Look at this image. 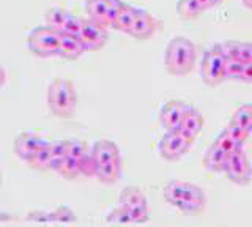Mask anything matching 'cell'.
I'll return each mask as SVG.
<instances>
[{"instance_id":"cell-31","label":"cell","mask_w":252,"mask_h":227,"mask_svg":"<svg viewBox=\"0 0 252 227\" xmlns=\"http://www.w3.org/2000/svg\"><path fill=\"white\" fill-rule=\"evenodd\" d=\"M219 44H220V51H222V54H224V57H225V59H238L241 41L228 40V41L219 43Z\"/></svg>"},{"instance_id":"cell-24","label":"cell","mask_w":252,"mask_h":227,"mask_svg":"<svg viewBox=\"0 0 252 227\" xmlns=\"http://www.w3.org/2000/svg\"><path fill=\"white\" fill-rule=\"evenodd\" d=\"M65 145H66V153L71 158L77 160L79 162H81L85 156H89L92 152V148L87 147V144L82 142V140H65Z\"/></svg>"},{"instance_id":"cell-39","label":"cell","mask_w":252,"mask_h":227,"mask_svg":"<svg viewBox=\"0 0 252 227\" xmlns=\"http://www.w3.org/2000/svg\"><path fill=\"white\" fill-rule=\"evenodd\" d=\"M216 2H218V3H220V2H224V0H216Z\"/></svg>"},{"instance_id":"cell-4","label":"cell","mask_w":252,"mask_h":227,"mask_svg":"<svg viewBox=\"0 0 252 227\" xmlns=\"http://www.w3.org/2000/svg\"><path fill=\"white\" fill-rule=\"evenodd\" d=\"M77 104V93L71 81L55 79L47 89V106L54 115L68 119L74 114Z\"/></svg>"},{"instance_id":"cell-18","label":"cell","mask_w":252,"mask_h":227,"mask_svg":"<svg viewBox=\"0 0 252 227\" xmlns=\"http://www.w3.org/2000/svg\"><path fill=\"white\" fill-rule=\"evenodd\" d=\"M136 11H137V8H134L132 5L123 2L120 13H118V16H117V19L114 22L112 29L118 30V32H123V33H129V29L132 26L134 16H136Z\"/></svg>"},{"instance_id":"cell-23","label":"cell","mask_w":252,"mask_h":227,"mask_svg":"<svg viewBox=\"0 0 252 227\" xmlns=\"http://www.w3.org/2000/svg\"><path fill=\"white\" fill-rule=\"evenodd\" d=\"M59 174L62 177H65L68 180H73L79 175H82V172H81V162H79L77 160L74 158H71L69 155H66V158L63 160L62 162V166L59 167Z\"/></svg>"},{"instance_id":"cell-20","label":"cell","mask_w":252,"mask_h":227,"mask_svg":"<svg viewBox=\"0 0 252 227\" xmlns=\"http://www.w3.org/2000/svg\"><path fill=\"white\" fill-rule=\"evenodd\" d=\"M203 6L197 0H178L177 3V13L181 19L191 21L197 19L203 13Z\"/></svg>"},{"instance_id":"cell-36","label":"cell","mask_w":252,"mask_h":227,"mask_svg":"<svg viewBox=\"0 0 252 227\" xmlns=\"http://www.w3.org/2000/svg\"><path fill=\"white\" fill-rule=\"evenodd\" d=\"M197 2H199L203 6V10H208V8H211V6L218 5L216 0H197Z\"/></svg>"},{"instance_id":"cell-26","label":"cell","mask_w":252,"mask_h":227,"mask_svg":"<svg viewBox=\"0 0 252 227\" xmlns=\"http://www.w3.org/2000/svg\"><path fill=\"white\" fill-rule=\"evenodd\" d=\"M215 144L216 147H219L220 150H224L227 155H230V153H233L235 150H238V148H241L243 145H240L238 142H235V140L230 137V134L224 130V131H220L219 134H218V137L215 139Z\"/></svg>"},{"instance_id":"cell-40","label":"cell","mask_w":252,"mask_h":227,"mask_svg":"<svg viewBox=\"0 0 252 227\" xmlns=\"http://www.w3.org/2000/svg\"><path fill=\"white\" fill-rule=\"evenodd\" d=\"M251 132H252V128H251Z\"/></svg>"},{"instance_id":"cell-3","label":"cell","mask_w":252,"mask_h":227,"mask_svg":"<svg viewBox=\"0 0 252 227\" xmlns=\"http://www.w3.org/2000/svg\"><path fill=\"white\" fill-rule=\"evenodd\" d=\"M197 59L195 46L185 36L172 38L164 56V65L172 76H186L194 69Z\"/></svg>"},{"instance_id":"cell-6","label":"cell","mask_w":252,"mask_h":227,"mask_svg":"<svg viewBox=\"0 0 252 227\" xmlns=\"http://www.w3.org/2000/svg\"><path fill=\"white\" fill-rule=\"evenodd\" d=\"M60 46V32L49 26L36 27L29 35V49L38 57L57 56Z\"/></svg>"},{"instance_id":"cell-12","label":"cell","mask_w":252,"mask_h":227,"mask_svg":"<svg viewBox=\"0 0 252 227\" xmlns=\"http://www.w3.org/2000/svg\"><path fill=\"white\" fill-rule=\"evenodd\" d=\"M79 38L82 40L87 51H99L107 43V27L93 19H84Z\"/></svg>"},{"instance_id":"cell-8","label":"cell","mask_w":252,"mask_h":227,"mask_svg":"<svg viewBox=\"0 0 252 227\" xmlns=\"http://www.w3.org/2000/svg\"><path fill=\"white\" fill-rule=\"evenodd\" d=\"M122 5V0H85V11L90 19L104 27H112Z\"/></svg>"},{"instance_id":"cell-9","label":"cell","mask_w":252,"mask_h":227,"mask_svg":"<svg viewBox=\"0 0 252 227\" xmlns=\"http://www.w3.org/2000/svg\"><path fill=\"white\" fill-rule=\"evenodd\" d=\"M227 178L230 182L236 183V185H248L252 178V166L248 160L246 153H244L243 147L235 150L233 153L228 155V160H227V166L224 169Z\"/></svg>"},{"instance_id":"cell-10","label":"cell","mask_w":252,"mask_h":227,"mask_svg":"<svg viewBox=\"0 0 252 227\" xmlns=\"http://www.w3.org/2000/svg\"><path fill=\"white\" fill-rule=\"evenodd\" d=\"M191 145L192 140H189L186 136L181 134L178 130L167 131L159 142V153L167 161H178L188 153Z\"/></svg>"},{"instance_id":"cell-21","label":"cell","mask_w":252,"mask_h":227,"mask_svg":"<svg viewBox=\"0 0 252 227\" xmlns=\"http://www.w3.org/2000/svg\"><path fill=\"white\" fill-rule=\"evenodd\" d=\"M69 16H71V13L63 8H51L46 13V26H49L55 30H59V32H62L63 26L66 24Z\"/></svg>"},{"instance_id":"cell-19","label":"cell","mask_w":252,"mask_h":227,"mask_svg":"<svg viewBox=\"0 0 252 227\" xmlns=\"http://www.w3.org/2000/svg\"><path fill=\"white\" fill-rule=\"evenodd\" d=\"M32 169L35 170H49L51 169V142H47L38 148L35 155L27 161Z\"/></svg>"},{"instance_id":"cell-2","label":"cell","mask_w":252,"mask_h":227,"mask_svg":"<svg viewBox=\"0 0 252 227\" xmlns=\"http://www.w3.org/2000/svg\"><path fill=\"white\" fill-rule=\"evenodd\" d=\"M92 155L96 164V178L101 183L114 185L122 175V156L112 140H98L92 147Z\"/></svg>"},{"instance_id":"cell-37","label":"cell","mask_w":252,"mask_h":227,"mask_svg":"<svg viewBox=\"0 0 252 227\" xmlns=\"http://www.w3.org/2000/svg\"><path fill=\"white\" fill-rule=\"evenodd\" d=\"M6 81V74H5V69L0 66V89H2V85L5 84Z\"/></svg>"},{"instance_id":"cell-38","label":"cell","mask_w":252,"mask_h":227,"mask_svg":"<svg viewBox=\"0 0 252 227\" xmlns=\"http://www.w3.org/2000/svg\"><path fill=\"white\" fill-rule=\"evenodd\" d=\"M241 3L246 6V8L252 10V0H241Z\"/></svg>"},{"instance_id":"cell-22","label":"cell","mask_w":252,"mask_h":227,"mask_svg":"<svg viewBox=\"0 0 252 227\" xmlns=\"http://www.w3.org/2000/svg\"><path fill=\"white\" fill-rule=\"evenodd\" d=\"M230 122L240 125L241 128L251 131L252 128V104H243L233 112Z\"/></svg>"},{"instance_id":"cell-17","label":"cell","mask_w":252,"mask_h":227,"mask_svg":"<svg viewBox=\"0 0 252 227\" xmlns=\"http://www.w3.org/2000/svg\"><path fill=\"white\" fill-rule=\"evenodd\" d=\"M227 160L228 155L213 144L203 155V166L205 169H208L211 172H224L227 166Z\"/></svg>"},{"instance_id":"cell-28","label":"cell","mask_w":252,"mask_h":227,"mask_svg":"<svg viewBox=\"0 0 252 227\" xmlns=\"http://www.w3.org/2000/svg\"><path fill=\"white\" fill-rule=\"evenodd\" d=\"M106 221L109 223V224H118V226H126V224H134V221H132V218L129 216V213L126 211L122 205L118 207V208H115V210H112L110 213L107 215V218H106Z\"/></svg>"},{"instance_id":"cell-5","label":"cell","mask_w":252,"mask_h":227,"mask_svg":"<svg viewBox=\"0 0 252 227\" xmlns=\"http://www.w3.org/2000/svg\"><path fill=\"white\" fill-rule=\"evenodd\" d=\"M200 77L210 87H216L225 81V57L219 43L205 52L200 64Z\"/></svg>"},{"instance_id":"cell-15","label":"cell","mask_w":252,"mask_h":227,"mask_svg":"<svg viewBox=\"0 0 252 227\" xmlns=\"http://www.w3.org/2000/svg\"><path fill=\"white\" fill-rule=\"evenodd\" d=\"M203 128V117L202 114L197 111L195 107L189 106L188 112L185 114L183 120H181L178 131L181 132L183 136H186L189 140H195V137L200 134V131Z\"/></svg>"},{"instance_id":"cell-7","label":"cell","mask_w":252,"mask_h":227,"mask_svg":"<svg viewBox=\"0 0 252 227\" xmlns=\"http://www.w3.org/2000/svg\"><path fill=\"white\" fill-rule=\"evenodd\" d=\"M120 205L128 211L134 224L148 221V202L137 186H126L120 194Z\"/></svg>"},{"instance_id":"cell-1","label":"cell","mask_w":252,"mask_h":227,"mask_svg":"<svg viewBox=\"0 0 252 227\" xmlns=\"http://www.w3.org/2000/svg\"><path fill=\"white\" fill-rule=\"evenodd\" d=\"M164 199L183 213L197 215L207 205V197L200 186L181 180H170L164 186Z\"/></svg>"},{"instance_id":"cell-25","label":"cell","mask_w":252,"mask_h":227,"mask_svg":"<svg viewBox=\"0 0 252 227\" xmlns=\"http://www.w3.org/2000/svg\"><path fill=\"white\" fill-rule=\"evenodd\" d=\"M66 145L63 142H51V170L57 172L62 166L63 160L66 158Z\"/></svg>"},{"instance_id":"cell-32","label":"cell","mask_w":252,"mask_h":227,"mask_svg":"<svg viewBox=\"0 0 252 227\" xmlns=\"http://www.w3.org/2000/svg\"><path fill=\"white\" fill-rule=\"evenodd\" d=\"M52 215H54V223L68 224V223H74L76 221L74 213L68 207H60V208H57L55 211H52Z\"/></svg>"},{"instance_id":"cell-16","label":"cell","mask_w":252,"mask_h":227,"mask_svg":"<svg viewBox=\"0 0 252 227\" xmlns=\"http://www.w3.org/2000/svg\"><path fill=\"white\" fill-rule=\"evenodd\" d=\"M85 46L82 40L77 35H69V33H62L60 32V46L57 56L66 59V60H76L85 52Z\"/></svg>"},{"instance_id":"cell-14","label":"cell","mask_w":252,"mask_h":227,"mask_svg":"<svg viewBox=\"0 0 252 227\" xmlns=\"http://www.w3.org/2000/svg\"><path fill=\"white\" fill-rule=\"evenodd\" d=\"M44 144L46 140L41 136L33 134V132H21L14 140V152L21 160L29 161L38 148H41Z\"/></svg>"},{"instance_id":"cell-13","label":"cell","mask_w":252,"mask_h":227,"mask_svg":"<svg viewBox=\"0 0 252 227\" xmlns=\"http://www.w3.org/2000/svg\"><path fill=\"white\" fill-rule=\"evenodd\" d=\"M188 109L189 106L185 101H180V99H173V101H169V103H165L159 112V123L162 125V128H165V131L178 130L185 114L188 112Z\"/></svg>"},{"instance_id":"cell-30","label":"cell","mask_w":252,"mask_h":227,"mask_svg":"<svg viewBox=\"0 0 252 227\" xmlns=\"http://www.w3.org/2000/svg\"><path fill=\"white\" fill-rule=\"evenodd\" d=\"M82 18H77L74 16V14H71V16L68 18L66 24L63 26L62 29V33H69V35H77L81 33V29H82Z\"/></svg>"},{"instance_id":"cell-11","label":"cell","mask_w":252,"mask_h":227,"mask_svg":"<svg viewBox=\"0 0 252 227\" xmlns=\"http://www.w3.org/2000/svg\"><path fill=\"white\" fill-rule=\"evenodd\" d=\"M161 29H162V21L156 19L153 14H150L147 10L137 8L128 35L136 38V40L145 41V40H150L156 32H159Z\"/></svg>"},{"instance_id":"cell-34","label":"cell","mask_w":252,"mask_h":227,"mask_svg":"<svg viewBox=\"0 0 252 227\" xmlns=\"http://www.w3.org/2000/svg\"><path fill=\"white\" fill-rule=\"evenodd\" d=\"M30 221L36 223H54V215L52 213H44V211H35V213L29 215Z\"/></svg>"},{"instance_id":"cell-27","label":"cell","mask_w":252,"mask_h":227,"mask_svg":"<svg viewBox=\"0 0 252 227\" xmlns=\"http://www.w3.org/2000/svg\"><path fill=\"white\" fill-rule=\"evenodd\" d=\"M244 64L238 59H225V81H240Z\"/></svg>"},{"instance_id":"cell-33","label":"cell","mask_w":252,"mask_h":227,"mask_svg":"<svg viewBox=\"0 0 252 227\" xmlns=\"http://www.w3.org/2000/svg\"><path fill=\"white\" fill-rule=\"evenodd\" d=\"M238 60H241L243 64H249V62H252V43H243L241 41Z\"/></svg>"},{"instance_id":"cell-35","label":"cell","mask_w":252,"mask_h":227,"mask_svg":"<svg viewBox=\"0 0 252 227\" xmlns=\"http://www.w3.org/2000/svg\"><path fill=\"white\" fill-rule=\"evenodd\" d=\"M240 81L246 82V84H252V62H249V64H244L241 76H240Z\"/></svg>"},{"instance_id":"cell-29","label":"cell","mask_w":252,"mask_h":227,"mask_svg":"<svg viewBox=\"0 0 252 227\" xmlns=\"http://www.w3.org/2000/svg\"><path fill=\"white\" fill-rule=\"evenodd\" d=\"M225 131L228 132V134H230V137L235 140V142H238L240 145H244V142H246L248 137H249V134H251V131L241 128L240 125H236V123H233V122H230V123L227 125Z\"/></svg>"}]
</instances>
